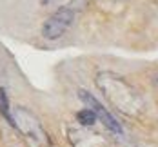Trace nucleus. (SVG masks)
I'll list each match as a JSON object with an SVG mask.
<instances>
[{
  "instance_id": "obj_1",
  "label": "nucleus",
  "mask_w": 158,
  "mask_h": 147,
  "mask_svg": "<svg viewBox=\"0 0 158 147\" xmlns=\"http://www.w3.org/2000/svg\"><path fill=\"white\" fill-rule=\"evenodd\" d=\"M96 85L122 111H129V109L136 107V104L140 102V96L135 91V87L129 85L126 78H122L114 73H100L96 76Z\"/></svg>"
},
{
  "instance_id": "obj_2",
  "label": "nucleus",
  "mask_w": 158,
  "mask_h": 147,
  "mask_svg": "<svg viewBox=\"0 0 158 147\" xmlns=\"http://www.w3.org/2000/svg\"><path fill=\"white\" fill-rule=\"evenodd\" d=\"M13 120H15V127H18L31 142L38 144V145H46L48 144V134H46V131L42 127V124L26 107H16Z\"/></svg>"
},
{
  "instance_id": "obj_3",
  "label": "nucleus",
  "mask_w": 158,
  "mask_h": 147,
  "mask_svg": "<svg viewBox=\"0 0 158 147\" xmlns=\"http://www.w3.org/2000/svg\"><path fill=\"white\" fill-rule=\"evenodd\" d=\"M75 20V11L67 6H60L51 16H48V20L42 26V36L48 40H56L60 38L64 33L71 27Z\"/></svg>"
},
{
  "instance_id": "obj_4",
  "label": "nucleus",
  "mask_w": 158,
  "mask_h": 147,
  "mask_svg": "<svg viewBox=\"0 0 158 147\" xmlns=\"http://www.w3.org/2000/svg\"><path fill=\"white\" fill-rule=\"evenodd\" d=\"M78 95H80V100L87 105V109H91L93 113H95V116L107 127V129L111 131V133H114V134H122V125L116 122V118L113 116V114L96 100L95 96H91L87 91H78Z\"/></svg>"
},
{
  "instance_id": "obj_5",
  "label": "nucleus",
  "mask_w": 158,
  "mask_h": 147,
  "mask_svg": "<svg viewBox=\"0 0 158 147\" xmlns=\"http://www.w3.org/2000/svg\"><path fill=\"white\" fill-rule=\"evenodd\" d=\"M0 113L2 116L15 127V120H13V114L9 111V100H7V95H6V91H4V87H0Z\"/></svg>"
},
{
  "instance_id": "obj_6",
  "label": "nucleus",
  "mask_w": 158,
  "mask_h": 147,
  "mask_svg": "<svg viewBox=\"0 0 158 147\" xmlns=\"http://www.w3.org/2000/svg\"><path fill=\"white\" fill-rule=\"evenodd\" d=\"M77 120H78L84 127H89V125H93L96 122V116L91 109H82V111L77 113Z\"/></svg>"
},
{
  "instance_id": "obj_7",
  "label": "nucleus",
  "mask_w": 158,
  "mask_h": 147,
  "mask_svg": "<svg viewBox=\"0 0 158 147\" xmlns=\"http://www.w3.org/2000/svg\"><path fill=\"white\" fill-rule=\"evenodd\" d=\"M153 84H155V85L158 87V75H155V78H153Z\"/></svg>"
}]
</instances>
